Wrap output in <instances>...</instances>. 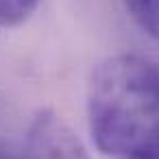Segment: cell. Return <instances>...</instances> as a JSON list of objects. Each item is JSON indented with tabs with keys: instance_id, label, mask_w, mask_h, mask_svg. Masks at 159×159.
Returning <instances> with one entry per match:
<instances>
[{
	"instance_id": "6da1fadb",
	"label": "cell",
	"mask_w": 159,
	"mask_h": 159,
	"mask_svg": "<svg viewBox=\"0 0 159 159\" xmlns=\"http://www.w3.org/2000/svg\"><path fill=\"white\" fill-rule=\"evenodd\" d=\"M87 120L100 152L159 159V66L129 52L100 61L87 87Z\"/></svg>"
},
{
	"instance_id": "7a4b0ae2",
	"label": "cell",
	"mask_w": 159,
	"mask_h": 159,
	"mask_svg": "<svg viewBox=\"0 0 159 159\" xmlns=\"http://www.w3.org/2000/svg\"><path fill=\"white\" fill-rule=\"evenodd\" d=\"M22 159H89V155L70 124L44 109L29 126Z\"/></svg>"
},
{
	"instance_id": "3957f363",
	"label": "cell",
	"mask_w": 159,
	"mask_h": 159,
	"mask_svg": "<svg viewBox=\"0 0 159 159\" xmlns=\"http://www.w3.org/2000/svg\"><path fill=\"white\" fill-rule=\"evenodd\" d=\"M133 22L152 39H159V0H124Z\"/></svg>"
},
{
	"instance_id": "277c9868",
	"label": "cell",
	"mask_w": 159,
	"mask_h": 159,
	"mask_svg": "<svg viewBox=\"0 0 159 159\" xmlns=\"http://www.w3.org/2000/svg\"><path fill=\"white\" fill-rule=\"evenodd\" d=\"M42 0H0V29L20 26L31 18Z\"/></svg>"
},
{
	"instance_id": "5b68a950",
	"label": "cell",
	"mask_w": 159,
	"mask_h": 159,
	"mask_svg": "<svg viewBox=\"0 0 159 159\" xmlns=\"http://www.w3.org/2000/svg\"><path fill=\"white\" fill-rule=\"evenodd\" d=\"M0 159H22V157L11 155V150H9V148H5V144L0 142Z\"/></svg>"
}]
</instances>
